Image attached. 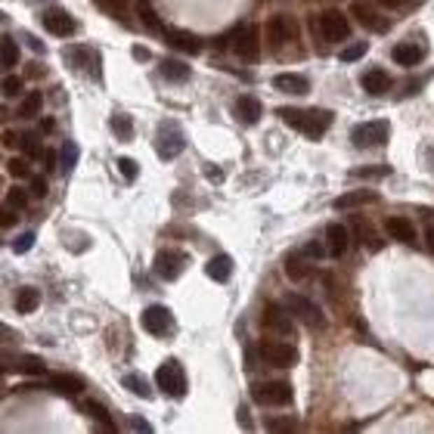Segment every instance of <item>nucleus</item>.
<instances>
[{"instance_id":"f257e3e1","label":"nucleus","mask_w":434,"mask_h":434,"mask_svg":"<svg viewBox=\"0 0 434 434\" xmlns=\"http://www.w3.org/2000/svg\"><path fill=\"white\" fill-rule=\"evenodd\" d=\"M279 118L286 127L292 130H301L304 136H310V140H316V136H323L326 130L332 127V118L335 115L329 112V108H279Z\"/></svg>"},{"instance_id":"f03ea898","label":"nucleus","mask_w":434,"mask_h":434,"mask_svg":"<svg viewBox=\"0 0 434 434\" xmlns=\"http://www.w3.org/2000/svg\"><path fill=\"white\" fill-rule=\"evenodd\" d=\"M186 149V136L183 130H180L177 121H164L162 127H158V136H155V152L162 162H171V158H177L180 152Z\"/></svg>"},{"instance_id":"7ed1b4c3","label":"nucleus","mask_w":434,"mask_h":434,"mask_svg":"<svg viewBox=\"0 0 434 434\" xmlns=\"http://www.w3.org/2000/svg\"><path fill=\"white\" fill-rule=\"evenodd\" d=\"M251 397L260 407H288L292 403V385L288 382H255L251 385Z\"/></svg>"},{"instance_id":"20e7f679","label":"nucleus","mask_w":434,"mask_h":434,"mask_svg":"<svg viewBox=\"0 0 434 434\" xmlns=\"http://www.w3.org/2000/svg\"><path fill=\"white\" fill-rule=\"evenodd\" d=\"M155 385H158V391H164L168 397H174V400L186 397V372H183V366H180L177 360L162 363V366H158V372H155Z\"/></svg>"},{"instance_id":"39448f33","label":"nucleus","mask_w":434,"mask_h":434,"mask_svg":"<svg viewBox=\"0 0 434 434\" xmlns=\"http://www.w3.org/2000/svg\"><path fill=\"white\" fill-rule=\"evenodd\" d=\"M282 304H286V310L295 316V320H301L304 326H310V329H323V326H326L323 310L316 307L314 301L304 298V295H292V292H288L286 298H282Z\"/></svg>"},{"instance_id":"423d86ee","label":"nucleus","mask_w":434,"mask_h":434,"mask_svg":"<svg viewBox=\"0 0 434 434\" xmlns=\"http://www.w3.org/2000/svg\"><path fill=\"white\" fill-rule=\"evenodd\" d=\"M233 50L242 62H258L260 59V31L258 25H239L233 28Z\"/></svg>"},{"instance_id":"0eeeda50","label":"nucleus","mask_w":434,"mask_h":434,"mask_svg":"<svg viewBox=\"0 0 434 434\" xmlns=\"http://www.w3.org/2000/svg\"><path fill=\"white\" fill-rule=\"evenodd\" d=\"M388 134H391V125L388 121H366V125H357L351 130V143L357 149H366V146H385L388 143Z\"/></svg>"},{"instance_id":"6e6552de","label":"nucleus","mask_w":434,"mask_h":434,"mask_svg":"<svg viewBox=\"0 0 434 434\" xmlns=\"http://www.w3.org/2000/svg\"><path fill=\"white\" fill-rule=\"evenodd\" d=\"M186 258L183 251H177V248H162L155 255V276L158 279H164V282H174V279H180V273L186 270Z\"/></svg>"},{"instance_id":"1a4fd4ad","label":"nucleus","mask_w":434,"mask_h":434,"mask_svg":"<svg viewBox=\"0 0 434 434\" xmlns=\"http://www.w3.org/2000/svg\"><path fill=\"white\" fill-rule=\"evenodd\" d=\"M140 323H143V329L155 338H164L174 332V314L164 307V304H152V307H146L140 316Z\"/></svg>"},{"instance_id":"9d476101","label":"nucleus","mask_w":434,"mask_h":434,"mask_svg":"<svg viewBox=\"0 0 434 434\" xmlns=\"http://www.w3.org/2000/svg\"><path fill=\"white\" fill-rule=\"evenodd\" d=\"M260 357L270 366H279V369H288L298 363V351H295V344L288 342V338H282V342H264L260 344Z\"/></svg>"},{"instance_id":"9b49d317","label":"nucleus","mask_w":434,"mask_h":434,"mask_svg":"<svg viewBox=\"0 0 434 434\" xmlns=\"http://www.w3.org/2000/svg\"><path fill=\"white\" fill-rule=\"evenodd\" d=\"M320 34L332 43H342L351 38V22H347L342 10H326L320 16Z\"/></svg>"},{"instance_id":"f8f14e48","label":"nucleus","mask_w":434,"mask_h":434,"mask_svg":"<svg viewBox=\"0 0 434 434\" xmlns=\"http://www.w3.org/2000/svg\"><path fill=\"white\" fill-rule=\"evenodd\" d=\"M264 326L267 329H273L276 335L288 338V342H295V323H292V314L286 310V304H267L264 307Z\"/></svg>"},{"instance_id":"ddd939ff","label":"nucleus","mask_w":434,"mask_h":434,"mask_svg":"<svg viewBox=\"0 0 434 434\" xmlns=\"http://www.w3.org/2000/svg\"><path fill=\"white\" fill-rule=\"evenodd\" d=\"M43 28H47L50 34H56V38H69V34H75V31H78V22L71 19L65 10L53 6V10L43 13Z\"/></svg>"},{"instance_id":"4468645a","label":"nucleus","mask_w":434,"mask_h":434,"mask_svg":"<svg viewBox=\"0 0 434 434\" xmlns=\"http://www.w3.org/2000/svg\"><path fill=\"white\" fill-rule=\"evenodd\" d=\"M351 16L360 22L363 28H369V31H375V34H385L388 28H391V22L385 16H379V13L372 10V6H366V4H351Z\"/></svg>"},{"instance_id":"2eb2a0df","label":"nucleus","mask_w":434,"mask_h":434,"mask_svg":"<svg viewBox=\"0 0 434 434\" xmlns=\"http://www.w3.org/2000/svg\"><path fill=\"white\" fill-rule=\"evenodd\" d=\"M385 230L391 233V239H397V242L416 245V227H412V220H410V217H400V214H391V217H385Z\"/></svg>"},{"instance_id":"dca6fc26","label":"nucleus","mask_w":434,"mask_h":434,"mask_svg":"<svg viewBox=\"0 0 434 434\" xmlns=\"http://www.w3.org/2000/svg\"><path fill=\"white\" fill-rule=\"evenodd\" d=\"M273 87L282 93H292V97H304L310 93V81L304 75H295V71H282V75L273 78Z\"/></svg>"},{"instance_id":"f3484780","label":"nucleus","mask_w":434,"mask_h":434,"mask_svg":"<svg viewBox=\"0 0 434 434\" xmlns=\"http://www.w3.org/2000/svg\"><path fill=\"white\" fill-rule=\"evenodd\" d=\"M326 242H329V255L342 258L351 248V233H347V227H342V223H329L326 227Z\"/></svg>"},{"instance_id":"a211bd4d","label":"nucleus","mask_w":434,"mask_h":434,"mask_svg":"<svg viewBox=\"0 0 434 434\" xmlns=\"http://www.w3.org/2000/svg\"><path fill=\"white\" fill-rule=\"evenodd\" d=\"M292 38V25H288L286 16H276L267 22V43H270V50H282V43Z\"/></svg>"},{"instance_id":"6ab92c4d","label":"nucleus","mask_w":434,"mask_h":434,"mask_svg":"<svg viewBox=\"0 0 434 434\" xmlns=\"http://www.w3.org/2000/svg\"><path fill=\"white\" fill-rule=\"evenodd\" d=\"M50 388H53L56 394L78 397L84 391V379H78V375H69V372H56L53 379H50Z\"/></svg>"},{"instance_id":"aec40b11","label":"nucleus","mask_w":434,"mask_h":434,"mask_svg":"<svg viewBox=\"0 0 434 434\" xmlns=\"http://www.w3.org/2000/svg\"><path fill=\"white\" fill-rule=\"evenodd\" d=\"M360 84H363V90L366 93H375V97H379V93H385L388 87H391V75L385 69H369L363 78H360Z\"/></svg>"},{"instance_id":"412c9836","label":"nucleus","mask_w":434,"mask_h":434,"mask_svg":"<svg viewBox=\"0 0 434 434\" xmlns=\"http://www.w3.org/2000/svg\"><path fill=\"white\" fill-rule=\"evenodd\" d=\"M205 273L214 282H227L230 276H233V258H230V255H214L211 260H208Z\"/></svg>"},{"instance_id":"4be33fe9","label":"nucleus","mask_w":434,"mask_h":434,"mask_svg":"<svg viewBox=\"0 0 434 434\" xmlns=\"http://www.w3.org/2000/svg\"><path fill=\"white\" fill-rule=\"evenodd\" d=\"M164 38H168L171 47L183 50V53H199V38H195L192 31H180V28H168V31H164Z\"/></svg>"},{"instance_id":"5701e85b","label":"nucleus","mask_w":434,"mask_h":434,"mask_svg":"<svg viewBox=\"0 0 434 434\" xmlns=\"http://www.w3.org/2000/svg\"><path fill=\"white\" fill-rule=\"evenodd\" d=\"M162 78L171 84H186L190 81V65L180 59H164L162 62Z\"/></svg>"},{"instance_id":"b1692460","label":"nucleus","mask_w":434,"mask_h":434,"mask_svg":"<svg viewBox=\"0 0 434 434\" xmlns=\"http://www.w3.org/2000/svg\"><path fill=\"white\" fill-rule=\"evenodd\" d=\"M16 310L19 314H34V310L41 307V292L38 288H31V286H25V288H19L16 292Z\"/></svg>"},{"instance_id":"393cba45","label":"nucleus","mask_w":434,"mask_h":434,"mask_svg":"<svg viewBox=\"0 0 434 434\" xmlns=\"http://www.w3.org/2000/svg\"><path fill=\"white\" fill-rule=\"evenodd\" d=\"M422 56H425V50L416 47V43H410V41L407 43H397V47H394V62L397 65H407V69H410V65H416Z\"/></svg>"},{"instance_id":"a878e982","label":"nucleus","mask_w":434,"mask_h":434,"mask_svg":"<svg viewBox=\"0 0 434 434\" xmlns=\"http://www.w3.org/2000/svg\"><path fill=\"white\" fill-rule=\"evenodd\" d=\"M236 112H239V118L245 121V125H258L260 121V99L255 97H242L236 103Z\"/></svg>"},{"instance_id":"bb28decb","label":"nucleus","mask_w":434,"mask_h":434,"mask_svg":"<svg viewBox=\"0 0 434 434\" xmlns=\"http://www.w3.org/2000/svg\"><path fill=\"white\" fill-rule=\"evenodd\" d=\"M286 276L292 282H304L310 276V267H307V260H304V255H292L286 260Z\"/></svg>"},{"instance_id":"cd10ccee","label":"nucleus","mask_w":434,"mask_h":434,"mask_svg":"<svg viewBox=\"0 0 434 434\" xmlns=\"http://www.w3.org/2000/svg\"><path fill=\"white\" fill-rule=\"evenodd\" d=\"M81 410H84L90 419H97V422L103 425V428L112 431V412H108V410H106L99 400H84V403H81Z\"/></svg>"},{"instance_id":"c85d7f7f","label":"nucleus","mask_w":434,"mask_h":434,"mask_svg":"<svg viewBox=\"0 0 434 434\" xmlns=\"http://www.w3.org/2000/svg\"><path fill=\"white\" fill-rule=\"evenodd\" d=\"M41 108H43V93H25L19 103V118H38Z\"/></svg>"},{"instance_id":"c756f323","label":"nucleus","mask_w":434,"mask_h":434,"mask_svg":"<svg viewBox=\"0 0 434 434\" xmlns=\"http://www.w3.org/2000/svg\"><path fill=\"white\" fill-rule=\"evenodd\" d=\"M375 199V192H347V195H342V199H335L332 202V208L335 211H347V208H357V205H363V202H372Z\"/></svg>"},{"instance_id":"7c9ffc66","label":"nucleus","mask_w":434,"mask_h":434,"mask_svg":"<svg viewBox=\"0 0 434 434\" xmlns=\"http://www.w3.org/2000/svg\"><path fill=\"white\" fill-rule=\"evenodd\" d=\"M16 369L25 375H43L47 372V366H43L41 357H34V354H22V357L16 360Z\"/></svg>"},{"instance_id":"2f4dec72","label":"nucleus","mask_w":434,"mask_h":434,"mask_svg":"<svg viewBox=\"0 0 434 434\" xmlns=\"http://www.w3.org/2000/svg\"><path fill=\"white\" fill-rule=\"evenodd\" d=\"M125 388L130 391V394L143 397V400H146V397H152V391H149V382L143 379L140 372H127V375H125Z\"/></svg>"},{"instance_id":"473e14b6","label":"nucleus","mask_w":434,"mask_h":434,"mask_svg":"<svg viewBox=\"0 0 434 434\" xmlns=\"http://www.w3.org/2000/svg\"><path fill=\"white\" fill-rule=\"evenodd\" d=\"M78 155H81V152H78V143H71V140H69V143L62 146V152H59V171L69 174V171L78 164Z\"/></svg>"},{"instance_id":"72a5a7b5","label":"nucleus","mask_w":434,"mask_h":434,"mask_svg":"<svg viewBox=\"0 0 434 434\" xmlns=\"http://www.w3.org/2000/svg\"><path fill=\"white\" fill-rule=\"evenodd\" d=\"M112 134L118 136V140H130V136H134V121H130V115H115Z\"/></svg>"},{"instance_id":"f704fd0d","label":"nucleus","mask_w":434,"mask_h":434,"mask_svg":"<svg viewBox=\"0 0 434 434\" xmlns=\"http://www.w3.org/2000/svg\"><path fill=\"white\" fill-rule=\"evenodd\" d=\"M25 205H28V192L22 190V186H13V190H6V208H13V211H22Z\"/></svg>"},{"instance_id":"c9c22d12","label":"nucleus","mask_w":434,"mask_h":434,"mask_svg":"<svg viewBox=\"0 0 434 434\" xmlns=\"http://www.w3.org/2000/svg\"><path fill=\"white\" fill-rule=\"evenodd\" d=\"M19 65V47L13 38H4V69H16Z\"/></svg>"},{"instance_id":"e433bc0d","label":"nucleus","mask_w":434,"mask_h":434,"mask_svg":"<svg viewBox=\"0 0 434 434\" xmlns=\"http://www.w3.org/2000/svg\"><path fill=\"white\" fill-rule=\"evenodd\" d=\"M118 171H121V177H125L127 180V183H134V180H136V174H140V164H136L134 162V158H118Z\"/></svg>"},{"instance_id":"4c0bfd02","label":"nucleus","mask_w":434,"mask_h":434,"mask_svg":"<svg viewBox=\"0 0 434 434\" xmlns=\"http://www.w3.org/2000/svg\"><path fill=\"white\" fill-rule=\"evenodd\" d=\"M97 6L99 10H106L108 16H121V19H125V10H127L125 0H97Z\"/></svg>"},{"instance_id":"58836bf2","label":"nucleus","mask_w":434,"mask_h":434,"mask_svg":"<svg viewBox=\"0 0 434 434\" xmlns=\"http://www.w3.org/2000/svg\"><path fill=\"white\" fill-rule=\"evenodd\" d=\"M22 87H25V84H22V78H19V75H6V78H4V97H6V99L19 97Z\"/></svg>"},{"instance_id":"ea45409f","label":"nucleus","mask_w":434,"mask_h":434,"mask_svg":"<svg viewBox=\"0 0 434 434\" xmlns=\"http://www.w3.org/2000/svg\"><path fill=\"white\" fill-rule=\"evenodd\" d=\"M301 255L307 258V260H320V258H326L329 255V245H320V242H307L301 248Z\"/></svg>"},{"instance_id":"a19ab883","label":"nucleus","mask_w":434,"mask_h":434,"mask_svg":"<svg viewBox=\"0 0 434 434\" xmlns=\"http://www.w3.org/2000/svg\"><path fill=\"white\" fill-rule=\"evenodd\" d=\"M31 245H34V233H31V230H28V233H19L16 239H13V251H16V255L31 251Z\"/></svg>"},{"instance_id":"79ce46f5","label":"nucleus","mask_w":434,"mask_h":434,"mask_svg":"<svg viewBox=\"0 0 434 434\" xmlns=\"http://www.w3.org/2000/svg\"><path fill=\"white\" fill-rule=\"evenodd\" d=\"M366 50H369V43H351V47L342 50V62H357L360 56H366Z\"/></svg>"},{"instance_id":"37998d69","label":"nucleus","mask_w":434,"mask_h":434,"mask_svg":"<svg viewBox=\"0 0 434 434\" xmlns=\"http://www.w3.org/2000/svg\"><path fill=\"white\" fill-rule=\"evenodd\" d=\"M6 171H10V177L22 180V177H28V162L25 158H10V162H6Z\"/></svg>"},{"instance_id":"c03bdc74","label":"nucleus","mask_w":434,"mask_h":434,"mask_svg":"<svg viewBox=\"0 0 434 434\" xmlns=\"http://www.w3.org/2000/svg\"><path fill=\"white\" fill-rule=\"evenodd\" d=\"M388 174H391L388 164H372V168H357L354 177H388Z\"/></svg>"},{"instance_id":"a18cd8bd","label":"nucleus","mask_w":434,"mask_h":434,"mask_svg":"<svg viewBox=\"0 0 434 434\" xmlns=\"http://www.w3.org/2000/svg\"><path fill=\"white\" fill-rule=\"evenodd\" d=\"M295 425H298V422H295L292 416H286V419H270V422H267V428H270V431H292Z\"/></svg>"},{"instance_id":"49530a36","label":"nucleus","mask_w":434,"mask_h":434,"mask_svg":"<svg viewBox=\"0 0 434 434\" xmlns=\"http://www.w3.org/2000/svg\"><path fill=\"white\" fill-rule=\"evenodd\" d=\"M22 149H25V155H38V136H34V134H22Z\"/></svg>"},{"instance_id":"de8ad7c7","label":"nucleus","mask_w":434,"mask_h":434,"mask_svg":"<svg viewBox=\"0 0 434 434\" xmlns=\"http://www.w3.org/2000/svg\"><path fill=\"white\" fill-rule=\"evenodd\" d=\"M127 428H130V431H143V434H149V431H152V425L146 422V419H140V416H127Z\"/></svg>"},{"instance_id":"09e8293b","label":"nucleus","mask_w":434,"mask_h":434,"mask_svg":"<svg viewBox=\"0 0 434 434\" xmlns=\"http://www.w3.org/2000/svg\"><path fill=\"white\" fill-rule=\"evenodd\" d=\"M31 195L43 199V195H47V180H43V177H34V180H31Z\"/></svg>"},{"instance_id":"8fccbe9b","label":"nucleus","mask_w":434,"mask_h":434,"mask_svg":"<svg viewBox=\"0 0 434 434\" xmlns=\"http://www.w3.org/2000/svg\"><path fill=\"white\" fill-rule=\"evenodd\" d=\"M43 164H47V171H56V168H59V158H56V152H53V149L43 152Z\"/></svg>"},{"instance_id":"3c124183","label":"nucleus","mask_w":434,"mask_h":434,"mask_svg":"<svg viewBox=\"0 0 434 434\" xmlns=\"http://www.w3.org/2000/svg\"><path fill=\"white\" fill-rule=\"evenodd\" d=\"M130 53H134V59H136V62H146L149 56H152L146 47H134V50H130Z\"/></svg>"},{"instance_id":"603ef678","label":"nucleus","mask_w":434,"mask_h":434,"mask_svg":"<svg viewBox=\"0 0 434 434\" xmlns=\"http://www.w3.org/2000/svg\"><path fill=\"white\" fill-rule=\"evenodd\" d=\"M239 425H242V428H251V419H248V410L245 407H239Z\"/></svg>"},{"instance_id":"864d4df0","label":"nucleus","mask_w":434,"mask_h":434,"mask_svg":"<svg viewBox=\"0 0 434 434\" xmlns=\"http://www.w3.org/2000/svg\"><path fill=\"white\" fill-rule=\"evenodd\" d=\"M16 143H22V136H16L13 130H6V134H4V146H16Z\"/></svg>"},{"instance_id":"5fc2aeb1","label":"nucleus","mask_w":434,"mask_h":434,"mask_svg":"<svg viewBox=\"0 0 434 434\" xmlns=\"http://www.w3.org/2000/svg\"><path fill=\"white\" fill-rule=\"evenodd\" d=\"M25 41L31 43V50H34V53H43V43H41L38 38H31V34H25Z\"/></svg>"},{"instance_id":"6e6d98bb","label":"nucleus","mask_w":434,"mask_h":434,"mask_svg":"<svg viewBox=\"0 0 434 434\" xmlns=\"http://www.w3.org/2000/svg\"><path fill=\"white\" fill-rule=\"evenodd\" d=\"M13 220L16 217H13V208H10V211H4V227H13Z\"/></svg>"},{"instance_id":"4d7b16f0","label":"nucleus","mask_w":434,"mask_h":434,"mask_svg":"<svg viewBox=\"0 0 434 434\" xmlns=\"http://www.w3.org/2000/svg\"><path fill=\"white\" fill-rule=\"evenodd\" d=\"M425 239H428V248L434 251V227H428V233H425Z\"/></svg>"},{"instance_id":"13d9d810","label":"nucleus","mask_w":434,"mask_h":434,"mask_svg":"<svg viewBox=\"0 0 434 434\" xmlns=\"http://www.w3.org/2000/svg\"><path fill=\"white\" fill-rule=\"evenodd\" d=\"M382 4H385V6H400L403 0H382Z\"/></svg>"}]
</instances>
